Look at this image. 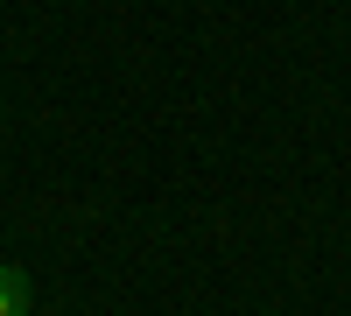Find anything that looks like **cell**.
Instances as JSON below:
<instances>
[{
	"label": "cell",
	"mask_w": 351,
	"mask_h": 316,
	"mask_svg": "<svg viewBox=\"0 0 351 316\" xmlns=\"http://www.w3.org/2000/svg\"><path fill=\"white\" fill-rule=\"evenodd\" d=\"M0 316H28V274L14 260H0Z\"/></svg>",
	"instance_id": "obj_1"
}]
</instances>
